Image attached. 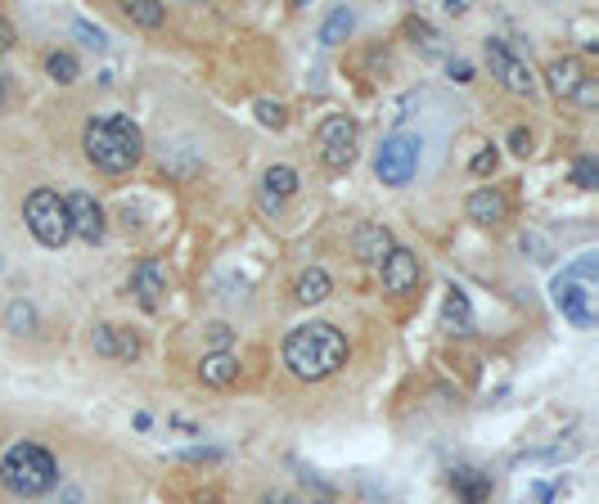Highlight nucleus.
I'll use <instances>...</instances> for the list:
<instances>
[{
    "label": "nucleus",
    "mask_w": 599,
    "mask_h": 504,
    "mask_svg": "<svg viewBox=\"0 0 599 504\" xmlns=\"http://www.w3.org/2000/svg\"><path fill=\"white\" fill-rule=\"evenodd\" d=\"M284 365L293 378L302 383H320V378L338 374L347 365V338L325 320L298 324V329L284 338Z\"/></svg>",
    "instance_id": "obj_1"
},
{
    "label": "nucleus",
    "mask_w": 599,
    "mask_h": 504,
    "mask_svg": "<svg viewBox=\"0 0 599 504\" xmlns=\"http://www.w3.org/2000/svg\"><path fill=\"white\" fill-rule=\"evenodd\" d=\"M82 149L91 158V167H100L104 176H122L140 162L145 153V135L131 117L122 113H104V117H91L82 131Z\"/></svg>",
    "instance_id": "obj_2"
},
{
    "label": "nucleus",
    "mask_w": 599,
    "mask_h": 504,
    "mask_svg": "<svg viewBox=\"0 0 599 504\" xmlns=\"http://www.w3.org/2000/svg\"><path fill=\"white\" fill-rule=\"evenodd\" d=\"M0 486L10 495H23V500L55 491L59 486L55 455H50L46 446H37V441H14V446L5 450V459H0Z\"/></svg>",
    "instance_id": "obj_3"
},
{
    "label": "nucleus",
    "mask_w": 599,
    "mask_h": 504,
    "mask_svg": "<svg viewBox=\"0 0 599 504\" xmlns=\"http://www.w3.org/2000/svg\"><path fill=\"white\" fill-rule=\"evenodd\" d=\"M595 275H599V257H577L563 275H554V306L568 315L577 329L595 324Z\"/></svg>",
    "instance_id": "obj_4"
},
{
    "label": "nucleus",
    "mask_w": 599,
    "mask_h": 504,
    "mask_svg": "<svg viewBox=\"0 0 599 504\" xmlns=\"http://www.w3.org/2000/svg\"><path fill=\"white\" fill-rule=\"evenodd\" d=\"M23 221H28L32 239H37L41 248H64V243L73 239V230H68V207L55 189H32L28 203H23Z\"/></svg>",
    "instance_id": "obj_5"
},
{
    "label": "nucleus",
    "mask_w": 599,
    "mask_h": 504,
    "mask_svg": "<svg viewBox=\"0 0 599 504\" xmlns=\"http://www.w3.org/2000/svg\"><path fill=\"white\" fill-rule=\"evenodd\" d=\"M419 135H406V131H397V135H388V140L379 144V158H374V171H379V180L383 185H410V176H415V167H419Z\"/></svg>",
    "instance_id": "obj_6"
},
{
    "label": "nucleus",
    "mask_w": 599,
    "mask_h": 504,
    "mask_svg": "<svg viewBox=\"0 0 599 504\" xmlns=\"http://www.w3.org/2000/svg\"><path fill=\"white\" fill-rule=\"evenodd\" d=\"M316 149H320V162L329 171H343L356 162V122L347 113H334L320 122L316 131Z\"/></svg>",
    "instance_id": "obj_7"
},
{
    "label": "nucleus",
    "mask_w": 599,
    "mask_h": 504,
    "mask_svg": "<svg viewBox=\"0 0 599 504\" xmlns=\"http://www.w3.org/2000/svg\"><path fill=\"white\" fill-rule=\"evenodd\" d=\"M487 63H491V77H496L509 95H532V90H536V72L527 68V63L518 59V54L509 50L500 36H491V41H487Z\"/></svg>",
    "instance_id": "obj_8"
},
{
    "label": "nucleus",
    "mask_w": 599,
    "mask_h": 504,
    "mask_svg": "<svg viewBox=\"0 0 599 504\" xmlns=\"http://www.w3.org/2000/svg\"><path fill=\"white\" fill-rule=\"evenodd\" d=\"M64 207H68V230H73L77 239H86V243H100L104 239V207L95 203L86 189L68 194Z\"/></svg>",
    "instance_id": "obj_9"
},
{
    "label": "nucleus",
    "mask_w": 599,
    "mask_h": 504,
    "mask_svg": "<svg viewBox=\"0 0 599 504\" xmlns=\"http://www.w3.org/2000/svg\"><path fill=\"white\" fill-rule=\"evenodd\" d=\"M131 293H136V302L145 306V311H158L163 306V297H167V270H163V261H140L136 270H131Z\"/></svg>",
    "instance_id": "obj_10"
},
{
    "label": "nucleus",
    "mask_w": 599,
    "mask_h": 504,
    "mask_svg": "<svg viewBox=\"0 0 599 504\" xmlns=\"http://www.w3.org/2000/svg\"><path fill=\"white\" fill-rule=\"evenodd\" d=\"M352 248H356V257H361L365 266H383V261H388V252L397 248V243H392L388 225H379V221H365V225H356V234H352Z\"/></svg>",
    "instance_id": "obj_11"
},
{
    "label": "nucleus",
    "mask_w": 599,
    "mask_h": 504,
    "mask_svg": "<svg viewBox=\"0 0 599 504\" xmlns=\"http://www.w3.org/2000/svg\"><path fill=\"white\" fill-rule=\"evenodd\" d=\"M383 288H388V293H410V288L419 284V257L410 248H392L388 252V261H383Z\"/></svg>",
    "instance_id": "obj_12"
},
{
    "label": "nucleus",
    "mask_w": 599,
    "mask_h": 504,
    "mask_svg": "<svg viewBox=\"0 0 599 504\" xmlns=\"http://www.w3.org/2000/svg\"><path fill=\"white\" fill-rule=\"evenodd\" d=\"M464 212L478 225H500L509 216V198L500 194V189H473V194L464 198Z\"/></svg>",
    "instance_id": "obj_13"
},
{
    "label": "nucleus",
    "mask_w": 599,
    "mask_h": 504,
    "mask_svg": "<svg viewBox=\"0 0 599 504\" xmlns=\"http://www.w3.org/2000/svg\"><path fill=\"white\" fill-rule=\"evenodd\" d=\"M199 378L203 387H230L239 378V356L235 351H208L199 360Z\"/></svg>",
    "instance_id": "obj_14"
},
{
    "label": "nucleus",
    "mask_w": 599,
    "mask_h": 504,
    "mask_svg": "<svg viewBox=\"0 0 599 504\" xmlns=\"http://www.w3.org/2000/svg\"><path fill=\"white\" fill-rule=\"evenodd\" d=\"M581 77H586V68H581V59H572V54H563V59H554L550 68H545V86H550L559 99H572V90L581 86Z\"/></svg>",
    "instance_id": "obj_15"
},
{
    "label": "nucleus",
    "mask_w": 599,
    "mask_h": 504,
    "mask_svg": "<svg viewBox=\"0 0 599 504\" xmlns=\"http://www.w3.org/2000/svg\"><path fill=\"white\" fill-rule=\"evenodd\" d=\"M298 194V171L293 167H266V176H262V198H266V207H280L284 198H293Z\"/></svg>",
    "instance_id": "obj_16"
},
{
    "label": "nucleus",
    "mask_w": 599,
    "mask_h": 504,
    "mask_svg": "<svg viewBox=\"0 0 599 504\" xmlns=\"http://www.w3.org/2000/svg\"><path fill=\"white\" fill-rule=\"evenodd\" d=\"M473 315H469V297L464 288H446V302H442V329L446 333H469Z\"/></svg>",
    "instance_id": "obj_17"
},
{
    "label": "nucleus",
    "mask_w": 599,
    "mask_h": 504,
    "mask_svg": "<svg viewBox=\"0 0 599 504\" xmlns=\"http://www.w3.org/2000/svg\"><path fill=\"white\" fill-rule=\"evenodd\" d=\"M451 486L460 491L464 504H482V500L491 495V477L478 473V468H455V473H451Z\"/></svg>",
    "instance_id": "obj_18"
},
{
    "label": "nucleus",
    "mask_w": 599,
    "mask_h": 504,
    "mask_svg": "<svg viewBox=\"0 0 599 504\" xmlns=\"http://www.w3.org/2000/svg\"><path fill=\"white\" fill-rule=\"evenodd\" d=\"M329 288H334V284H329L325 270L311 266V270H302V275H298V284H293V297H298L302 306H316V302H325V297H329Z\"/></svg>",
    "instance_id": "obj_19"
},
{
    "label": "nucleus",
    "mask_w": 599,
    "mask_h": 504,
    "mask_svg": "<svg viewBox=\"0 0 599 504\" xmlns=\"http://www.w3.org/2000/svg\"><path fill=\"white\" fill-rule=\"evenodd\" d=\"M5 329L10 333H37V306L32 302H23V297H14L10 306H5Z\"/></svg>",
    "instance_id": "obj_20"
},
{
    "label": "nucleus",
    "mask_w": 599,
    "mask_h": 504,
    "mask_svg": "<svg viewBox=\"0 0 599 504\" xmlns=\"http://www.w3.org/2000/svg\"><path fill=\"white\" fill-rule=\"evenodd\" d=\"M127 18L140 27H158L167 18V9L158 5V0H127Z\"/></svg>",
    "instance_id": "obj_21"
},
{
    "label": "nucleus",
    "mask_w": 599,
    "mask_h": 504,
    "mask_svg": "<svg viewBox=\"0 0 599 504\" xmlns=\"http://www.w3.org/2000/svg\"><path fill=\"white\" fill-rule=\"evenodd\" d=\"M46 72L59 81V86H73V81H77V59H73L68 50H55V54L46 59Z\"/></svg>",
    "instance_id": "obj_22"
},
{
    "label": "nucleus",
    "mask_w": 599,
    "mask_h": 504,
    "mask_svg": "<svg viewBox=\"0 0 599 504\" xmlns=\"http://www.w3.org/2000/svg\"><path fill=\"white\" fill-rule=\"evenodd\" d=\"M347 32H352V9L343 5V9H334V14H329V23H325V32H320V41H325V45H338Z\"/></svg>",
    "instance_id": "obj_23"
},
{
    "label": "nucleus",
    "mask_w": 599,
    "mask_h": 504,
    "mask_svg": "<svg viewBox=\"0 0 599 504\" xmlns=\"http://www.w3.org/2000/svg\"><path fill=\"white\" fill-rule=\"evenodd\" d=\"M253 113H257V122H262V126H271V131H280V126L289 122V113H284V104H280V99H257V104H253Z\"/></svg>",
    "instance_id": "obj_24"
},
{
    "label": "nucleus",
    "mask_w": 599,
    "mask_h": 504,
    "mask_svg": "<svg viewBox=\"0 0 599 504\" xmlns=\"http://www.w3.org/2000/svg\"><path fill=\"white\" fill-rule=\"evenodd\" d=\"M95 351L100 356H109V360H118V324H95Z\"/></svg>",
    "instance_id": "obj_25"
},
{
    "label": "nucleus",
    "mask_w": 599,
    "mask_h": 504,
    "mask_svg": "<svg viewBox=\"0 0 599 504\" xmlns=\"http://www.w3.org/2000/svg\"><path fill=\"white\" fill-rule=\"evenodd\" d=\"M572 180H577L581 189H599V167H595V158H577V167H572Z\"/></svg>",
    "instance_id": "obj_26"
},
{
    "label": "nucleus",
    "mask_w": 599,
    "mask_h": 504,
    "mask_svg": "<svg viewBox=\"0 0 599 504\" xmlns=\"http://www.w3.org/2000/svg\"><path fill=\"white\" fill-rule=\"evenodd\" d=\"M496 162H500L496 144H487V149H478V153L469 158V171H473V176H487V171H496Z\"/></svg>",
    "instance_id": "obj_27"
},
{
    "label": "nucleus",
    "mask_w": 599,
    "mask_h": 504,
    "mask_svg": "<svg viewBox=\"0 0 599 504\" xmlns=\"http://www.w3.org/2000/svg\"><path fill=\"white\" fill-rule=\"evenodd\" d=\"M572 99H577V108H586V113H590V108L599 104V86H595V77H581V86L572 90Z\"/></svg>",
    "instance_id": "obj_28"
},
{
    "label": "nucleus",
    "mask_w": 599,
    "mask_h": 504,
    "mask_svg": "<svg viewBox=\"0 0 599 504\" xmlns=\"http://www.w3.org/2000/svg\"><path fill=\"white\" fill-rule=\"evenodd\" d=\"M230 338H235V329H230L226 320H212V324H208V342H212V351H230Z\"/></svg>",
    "instance_id": "obj_29"
},
{
    "label": "nucleus",
    "mask_w": 599,
    "mask_h": 504,
    "mask_svg": "<svg viewBox=\"0 0 599 504\" xmlns=\"http://www.w3.org/2000/svg\"><path fill=\"white\" fill-rule=\"evenodd\" d=\"M73 27H77V36H86V45H91V50H104V45H109V36H104L100 27H91L86 18H77Z\"/></svg>",
    "instance_id": "obj_30"
},
{
    "label": "nucleus",
    "mask_w": 599,
    "mask_h": 504,
    "mask_svg": "<svg viewBox=\"0 0 599 504\" xmlns=\"http://www.w3.org/2000/svg\"><path fill=\"white\" fill-rule=\"evenodd\" d=\"M406 32L415 36V45H424V50H433V41H437V36H433V27H428L424 18H410V23H406Z\"/></svg>",
    "instance_id": "obj_31"
},
{
    "label": "nucleus",
    "mask_w": 599,
    "mask_h": 504,
    "mask_svg": "<svg viewBox=\"0 0 599 504\" xmlns=\"http://www.w3.org/2000/svg\"><path fill=\"white\" fill-rule=\"evenodd\" d=\"M140 356V338L131 329H118V360H136Z\"/></svg>",
    "instance_id": "obj_32"
},
{
    "label": "nucleus",
    "mask_w": 599,
    "mask_h": 504,
    "mask_svg": "<svg viewBox=\"0 0 599 504\" xmlns=\"http://www.w3.org/2000/svg\"><path fill=\"white\" fill-rule=\"evenodd\" d=\"M509 149H514L518 158H527V153H532V131H527V126H514V131H509Z\"/></svg>",
    "instance_id": "obj_33"
},
{
    "label": "nucleus",
    "mask_w": 599,
    "mask_h": 504,
    "mask_svg": "<svg viewBox=\"0 0 599 504\" xmlns=\"http://www.w3.org/2000/svg\"><path fill=\"white\" fill-rule=\"evenodd\" d=\"M451 77L460 81V86H464V81H473V63H464V59H451Z\"/></svg>",
    "instance_id": "obj_34"
},
{
    "label": "nucleus",
    "mask_w": 599,
    "mask_h": 504,
    "mask_svg": "<svg viewBox=\"0 0 599 504\" xmlns=\"http://www.w3.org/2000/svg\"><path fill=\"white\" fill-rule=\"evenodd\" d=\"M10 45H14V27H10V23H5V18H0V54L10 50Z\"/></svg>",
    "instance_id": "obj_35"
},
{
    "label": "nucleus",
    "mask_w": 599,
    "mask_h": 504,
    "mask_svg": "<svg viewBox=\"0 0 599 504\" xmlns=\"http://www.w3.org/2000/svg\"><path fill=\"white\" fill-rule=\"evenodd\" d=\"M257 504H293V500H289V495H280V491H266Z\"/></svg>",
    "instance_id": "obj_36"
},
{
    "label": "nucleus",
    "mask_w": 599,
    "mask_h": 504,
    "mask_svg": "<svg viewBox=\"0 0 599 504\" xmlns=\"http://www.w3.org/2000/svg\"><path fill=\"white\" fill-rule=\"evenodd\" d=\"M442 9H446V14H464V9H469V0H442Z\"/></svg>",
    "instance_id": "obj_37"
},
{
    "label": "nucleus",
    "mask_w": 599,
    "mask_h": 504,
    "mask_svg": "<svg viewBox=\"0 0 599 504\" xmlns=\"http://www.w3.org/2000/svg\"><path fill=\"white\" fill-rule=\"evenodd\" d=\"M0 108H5V72H0Z\"/></svg>",
    "instance_id": "obj_38"
}]
</instances>
